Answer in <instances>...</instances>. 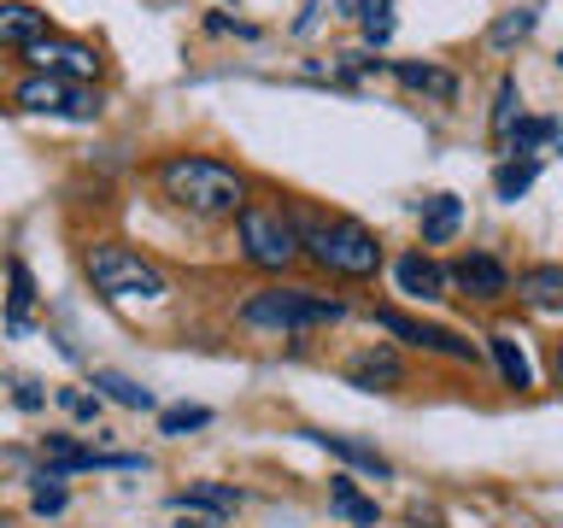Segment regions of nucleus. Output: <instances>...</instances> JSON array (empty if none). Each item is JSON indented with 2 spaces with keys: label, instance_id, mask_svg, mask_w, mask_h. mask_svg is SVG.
<instances>
[{
  "label": "nucleus",
  "instance_id": "1",
  "mask_svg": "<svg viewBox=\"0 0 563 528\" xmlns=\"http://www.w3.org/2000/svg\"><path fill=\"white\" fill-rule=\"evenodd\" d=\"M153 188L165 194L176 211H188V218H235V211L253 200V183H246V170H235L229 158H211V153H165L153 165Z\"/></svg>",
  "mask_w": 563,
  "mask_h": 528
},
{
  "label": "nucleus",
  "instance_id": "2",
  "mask_svg": "<svg viewBox=\"0 0 563 528\" xmlns=\"http://www.w3.org/2000/svg\"><path fill=\"white\" fill-rule=\"evenodd\" d=\"M299 223V253H306L311 271H323V276H341V282H376L382 271V241H376V229L358 223V218H346V211H306V218H294Z\"/></svg>",
  "mask_w": 563,
  "mask_h": 528
},
{
  "label": "nucleus",
  "instance_id": "3",
  "mask_svg": "<svg viewBox=\"0 0 563 528\" xmlns=\"http://www.w3.org/2000/svg\"><path fill=\"white\" fill-rule=\"evenodd\" d=\"M352 306L341 294H317V288H294V282H271V288L241 299V323L246 329H271V334H306V329H329L341 323Z\"/></svg>",
  "mask_w": 563,
  "mask_h": 528
},
{
  "label": "nucleus",
  "instance_id": "4",
  "mask_svg": "<svg viewBox=\"0 0 563 528\" xmlns=\"http://www.w3.org/2000/svg\"><path fill=\"white\" fill-rule=\"evenodd\" d=\"M82 276L95 282V294L112 299V306H130V299L158 306V299L170 294V276L158 271L147 253H135V246H123V241H88Z\"/></svg>",
  "mask_w": 563,
  "mask_h": 528
},
{
  "label": "nucleus",
  "instance_id": "5",
  "mask_svg": "<svg viewBox=\"0 0 563 528\" xmlns=\"http://www.w3.org/2000/svg\"><path fill=\"white\" fill-rule=\"evenodd\" d=\"M235 246H241V264H253L258 276H288L306 264L294 211H282L276 200H246L235 211Z\"/></svg>",
  "mask_w": 563,
  "mask_h": 528
},
{
  "label": "nucleus",
  "instance_id": "6",
  "mask_svg": "<svg viewBox=\"0 0 563 528\" xmlns=\"http://www.w3.org/2000/svg\"><path fill=\"white\" fill-rule=\"evenodd\" d=\"M12 106L30 118H65V123H100V112H106L95 82L42 77V70H24V77L12 82Z\"/></svg>",
  "mask_w": 563,
  "mask_h": 528
},
{
  "label": "nucleus",
  "instance_id": "7",
  "mask_svg": "<svg viewBox=\"0 0 563 528\" xmlns=\"http://www.w3.org/2000/svg\"><path fill=\"white\" fill-rule=\"evenodd\" d=\"M24 70H42V77H70V82H100L106 77V59L95 42H82V35H42V42H30L24 53Z\"/></svg>",
  "mask_w": 563,
  "mask_h": 528
},
{
  "label": "nucleus",
  "instance_id": "8",
  "mask_svg": "<svg viewBox=\"0 0 563 528\" xmlns=\"http://www.w3.org/2000/svg\"><path fill=\"white\" fill-rule=\"evenodd\" d=\"M369 323H376L382 334H399V341H411L422 352H446V359L457 364H475V341H464L457 329H440V323H417V317H405L394 306H382V311H369Z\"/></svg>",
  "mask_w": 563,
  "mask_h": 528
},
{
  "label": "nucleus",
  "instance_id": "9",
  "mask_svg": "<svg viewBox=\"0 0 563 528\" xmlns=\"http://www.w3.org/2000/svg\"><path fill=\"white\" fill-rule=\"evenodd\" d=\"M346 382L364 394H399L405 387V359L394 346H364L358 359H346Z\"/></svg>",
  "mask_w": 563,
  "mask_h": 528
},
{
  "label": "nucleus",
  "instance_id": "10",
  "mask_svg": "<svg viewBox=\"0 0 563 528\" xmlns=\"http://www.w3.org/2000/svg\"><path fill=\"white\" fill-rule=\"evenodd\" d=\"M446 276H452L470 299H482V306H493V299H505V294H510V271H505V264L493 258V253H464Z\"/></svg>",
  "mask_w": 563,
  "mask_h": 528
},
{
  "label": "nucleus",
  "instance_id": "11",
  "mask_svg": "<svg viewBox=\"0 0 563 528\" xmlns=\"http://www.w3.org/2000/svg\"><path fill=\"white\" fill-rule=\"evenodd\" d=\"M42 35H53V18L35 0H0V53H24Z\"/></svg>",
  "mask_w": 563,
  "mask_h": 528
},
{
  "label": "nucleus",
  "instance_id": "12",
  "mask_svg": "<svg viewBox=\"0 0 563 528\" xmlns=\"http://www.w3.org/2000/svg\"><path fill=\"white\" fill-rule=\"evenodd\" d=\"M394 276H399V294H405V299H440V294L452 288L446 264H434L422 246H411V253L394 264Z\"/></svg>",
  "mask_w": 563,
  "mask_h": 528
},
{
  "label": "nucleus",
  "instance_id": "13",
  "mask_svg": "<svg viewBox=\"0 0 563 528\" xmlns=\"http://www.w3.org/2000/svg\"><path fill=\"white\" fill-rule=\"evenodd\" d=\"M311 440V447H323L329 458H341V464H352V470H364V475H376V482H387L394 475V464L376 452V447H364V440H352V435H329V429H299Z\"/></svg>",
  "mask_w": 563,
  "mask_h": 528
},
{
  "label": "nucleus",
  "instance_id": "14",
  "mask_svg": "<svg viewBox=\"0 0 563 528\" xmlns=\"http://www.w3.org/2000/svg\"><path fill=\"white\" fill-rule=\"evenodd\" d=\"M387 70H394V77L411 88V95H429V100H440V106L457 100V77H452L446 65H429V59H394Z\"/></svg>",
  "mask_w": 563,
  "mask_h": 528
},
{
  "label": "nucleus",
  "instance_id": "15",
  "mask_svg": "<svg viewBox=\"0 0 563 528\" xmlns=\"http://www.w3.org/2000/svg\"><path fill=\"white\" fill-rule=\"evenodd\" d=\"M170 510H200V517H235L241 510V493L235 487H218V482H194L183 493H170Z\"/></svg>",
  "mask_w": 563,
  "mask_h": 528
},
{
  "label": "nucleus",
  "instance_id": "16",
  "mask_svg": "<svg viewBox=\"0 0 563 528\" xmlns=\"http://www.w3.org/2000/svg\"><path fill=\"white\" fill-rule=\"evenodd\" d=\"M417 218H422V246H440V241L457 235V223H464V200H457V194H434V200L417 206Z\"/></svg>",
  "mask_w": 563,
  "mask_h": 528
},
{
  "label": "nucleus",
  "instance_id": "17",
  "mask_svg": "<svg viewBox=\"0 0 563 528\" xmlns=\"http://www.w3.org/2000/svg\"><path fill=\"white\" fill-rule=\"evenodd\" d=\"M510 288L528 306H563V264H528L522 276H510Z\"/></svg>",
  "mask_w": 563,
  "mask_h": 528
},
{
  "label": "nucleus",
  "instance_id": "18",
  "mask_svg": "<svg viewBox=\"0 0 563 528\" xmlns=\"http://www.w3.org/2000/svg\"><path fill=\"white\" fill-rule=\"evenodd\" d=\"M487 346H493V364H499V376H505V387H534V370H528V352H522V341L517 334H487Z\"/></svg>",
  "mask_w": 563,
  "mask_h": 528
},
{
  "label": "nucleus",
  "instance_id": "19",
  "mask_svg": "<svg viewBox=\"0 0 563 528\" xmlns=\"http://www.w3.org/2000/svg\"><path fill=\"white\" fill-rule=\"evenodd\" d=\"M95 394L123 405V411H153V387H141L135 376H123V370H95Z\"/></svg>",
  "mask_w": 563,
  "mask_h": 528
},
{
  "label": "nucleus",
  "instance_id": "20",
  "mask_svg": "<svg viewBox=\"0 0 563 528\" xmlns=\"http://www.w3.org/2000/svg\"><path fill=\"white\" fill-rule=\"evenodd\" d=\"M7 282H12V294H7V329L24 334V329H30V306H35V276H30V264H24V258H7Z\"/></svg>",
  "mask_w": 563,
  "mask_h": 528
},
{
  "label": "nucleus",
  "instance_id": "21",
  "mask_svg": "<svg viewBox=\"0 0 563 528\" xmlns=\"http://www.w3.org/2000/svg\"><path fill=\"white\" fill-rule=\"evenodd\" d=\"M329 505L341 510L346 522H358V528H376L382 522V505L364 499V493L352 487V475H329Z\"/></svg>",
  "mask_w": 563,
  "mask_h": 528
},
{
  "label": "nucleus",
  "instance_id": "22",
  "mask_svg": "<svg viewBox=\"0 0 563 528\" xmlns=\"http://www.w3.org/2000/svg\"><path fill=\"white\" fill-rule=\"evenodd\" d=\"M534 176H540L534 158H505V165L493 170V194H499V200H522V194L534 188Z\"/></svg>",
  "mask_w": 563,
  "mask_h": 528
},
{
  "label": "nucleus",
  "instance_id": "23",
  "mask_svg": "<svg viewBox=\"0 0 563 528\" xmlns=\"http://www.w3.org/2000/svg\"><path fill=\"white\" fill-rule=\"evenodd\" d=\"M522 118V95H517V77H499V88H493V135L510 141V130H517Z\"/></svg>",
  "mask_w": 563,
  "mask_h": 528
},
{
  "label": "nucleus",
  "instance_id": "24",
  "mask_svg": "<svg viewBox=\"0 0 563 528\" xmlns=\"http://www.w3.org/2000/svg\"><path fill=\"white\" fill-rule=\"evenodd\" d=\"M528 35H534V12L522 7V12H505L499 24L487 30V47H499V53H505V47H517V42H528Z\"/></svg>",
  "mask_w": 563,
  "mask_h": 528
},
{
  "label": "nucleus",
  "instance_id": "25",
  "mask_svg": "<svg viewBox=\"0 0 563 528\" xmlns=\"http://www.w3.org/2000/svg\"><path fill=\"white\" fill-rule=\"evenodd\" d=\"M206 422H211L206 405H170V411H158V435H176V440H183V435H194V429H206Z\"/></svg>",
  "mask_w": 563,
  "mask_h": 528
},
{
  "label": "nucleus",
  "instance_id": "26",
  "mask_svg": "<svg viewBox=\"0 0 563 528\" xmlns=\"http://www.w3.org/2000/svg\"><path fill=\"white\" fill-rule=\"evenodd\" d=\"M558 135V123L552 118H517V130H510V147H517L522 158L540 147V141H552Z\"/></svg>",
  "mask_w": 563,
  "mask_h": 528
},
{
  "label": "nucleus",
  "instance_id": "27",
  "mask_svg": "<svg viewBox=\"0 0 563 528\" xmlns=\"http://www.w3.org/2000/svg\"><path fill=\"white\" fill-rule=\"evenodd\" d=\"M65 505H70L65 482H47V475H35V493H30V510H35V517H59Z\"/></svg>",
  "mask_w": 563,
  "mask_h": 528
},
{
  "label": "nucleus",
  "instance_id": "28",
  "mask_svg": "<svg viewBox=\"0 0 563 528\" xmlns=\"http://www.w3.org/2000/svg\"><path fill=\"white\" fill-rule=\"evenodd\" d=\"M364 35H369V47H382L387 35H394V12H387V0L376 12H364Z\"/></svg>",
  "mask_w": 563,
  "mask_h": 528
},
{
  "label": "nucleus",
  "instance_id": "29",
  "mask_svg": "<svg viewBox=\"0 0 563 528\" xmlns=\"http://www.w3.org/2000/svg\"><path fill=\"white\" fill-rule=\"evenodd\" d=\"M12 405H18V411H42L47 394H42V387H35L30 376H18V382H12Z\"/></svg>",
  "mask_w": 563,
  "mask_h": 528
},
{
  "label": "nucleus",
  "instance_id": "30",
  "mask_svg": "<svg viewBox=\"0 0 563 528\" xmlns=\"http://www.w3.org/2000/svg\"><path fill=\"white\" fill-rule=\"evenodd\" d=\"M552 376H558V387H563V346L552 352Z\"/></svg>",
  "mask_w": 563,
  "mask_h": 528
},
{
  "label": "nucleus",
  "instance_id": "31",
  "mask_svg": "<svg viewBox=\"0 0 563 528\" xmlns=\"http://www.w3.org/2000/svg\"><path fill=\"white\" fill-rule=\"evenodd\" d=\"M0 77H7V53H0Z\"/></svg>",
  "mask_w": 563,
  "mask_h": 528
},
{
  "label": "nucleus",
  "instance_id": "32",
  "mask_svg": "<svg viewBox=\"0 0 563 528\" xmlns=\"http://www.w3.org/2000/svg\"><path fill=\"white\" fill-rule=\"evenodd\" d=\"M558 65H563V47H558Z\"/></svg>",
  "mask_w": 563,
  "mask_h": 528
}]
</instances>
